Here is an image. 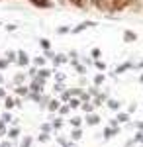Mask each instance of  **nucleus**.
<instances>
[{
    "mask_svg": "<svg viewBox=\"0 0 143 147\" xmlns=\"http://www.w3.org/2000/svg\"><path fill=\"white\" fill-rule=\"evenodd\" d=\"M65 2H67V0H59V4H65Z\"/></svg>",
    "mask_w": 143,
    "mask_h": 147,
    "instance_id": "0eeeda50",
    "label": "nucleus"
},
{
    "mask_svg": "<svg viewBox=\"0 0 143 147\" xmlns=\"http://www.w3.org/2000/svg\"><path fill=\"white\" fill-rule=\"evenodd\" d=\"M32 6L39 8V10H47V8H53V2L51 0H28Z\"/></svg>",
    "mask_w": 143,
    "mask_h": 147,
    "instance_id": "7ed1b4c3",
    "label": "nucleus"
},
{
    "mask_svg": "<svg viewBox=\"0 0 143 147\" xmlns=\"http://www.w3.org/2000/svg\"><path fill=\"white\" fill-rule=\"evenodd\" d=\"M71 6H75V8H80V10H86L88 8V0H67Z\"/></svg>",
    "mask_w": 143,
    "mask_h": 147,
    "instance_id": "20e7f679",
    "label": "nucleus"
},
{
    "mask_svg": "<svg viewBox=\"0 0 143 147\" xmlns=\"http://www.w3.org/2000/svg\"><path fill=\"white\" fill-rule=\"evenodd\" d=\"M127 2H130V8H133V12H141V8H143L141 0H127Z\"/></svg>",
    "mask_w": 143,
    "mask_h": 147,
    "instance_id": "39448f33",
    "label": "nucleus"
},
{
    "mask_svg": "<svg viewBox=\"0 0 143 147\" xmlns=\"http://www.w3.org/2000/svg\"><path fill=\"white\" fill-rule=\"evenodd\" d=\"M130 8L127 0H110V12H123Z\"/></svg>",
    "mask_w": 143,
    "mask_h": 147,
    "instance_id": "f257e3e1",
    "label": "nucleus"
},
{
    "mask_svg": "<svg viewBox=\"0 0 143 147\" xmlns=\"http://www.w3.org/2000/svg\"><path fill=\"white\" fill-rule=\"evenodd\" d=\"M88 4L100 12H110V0H88Z\"/></svg>",
    "mask_w": 143,
    "mask_h": 147,
    "instance_id": "f03ea898",
    "label": "nucleus"
},
{
    "mask_svg": "<svg viewBox=\"0 0 143 147\" xmlns=\"http://www.w3.org/2000/svg\"><path fill=\"white\" fill-rule=\"evenodd\" d=\"M123 37H125V41H133L137 35L133 34V32H125V34H123Z\"/></svg>",
    "mask_w": 143,
    "mask_h": 147,
    "instance_id": "423d86ee",
    "label": "nucleus"
}]
</instances>
